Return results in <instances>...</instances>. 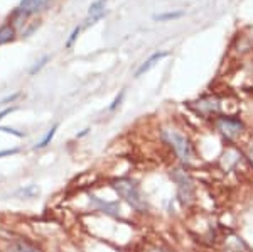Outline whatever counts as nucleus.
I'll use <instances>...</instances> for the list:
<instances>
[{
	"instance_id": "2eb2a0df",
	"label": "nucleus",
	"mask_w": 253,
	"mask_h": 252,
	"mask_svg": "<svg viewBox=\"0 0 253 252\" xmlns=\"http://www.w3.org/2000/svg\"><path fill=\"white\" fill-rule=\"evenodd\" d=\"M19 149H7V151H0V157L3 156H14V154H17Z\"/></svg>"
},
{
	"instance_id": "4468645a",
	"label": "nucleus",
	"mask_w": 253,
	"mask_h": 252,
	"mask_svg": "<svg viewBox=\"0 0 253 252\" xmlns=\"http://www.w3.org/2000/svg\"><path fill=\"white\" fill-rule=\"evenodd\" d=\"M0 132H7V134H12V136L24 137L22 132H17V131H14V129H9V127H0Z\"/></svg>"
},
{
	"instance_id": "9d476101",
	"label": "nucleus",
	"mask_w": 253,
	"mask_h": 252,
	"mask_svg": "<svg viewBox=\"0 0 253 252\" xmlns=\"http://www.w3.org/2000/svg\"><path fill=\"white\" fill-rule=\"evenodd\" d=\"M58 127H59V125H58V124H54V125H52V127H51V129H49V132L46 134V136H44V139H42V141H41V142H39V144H38V146H36V148H38V149H42V148H46V146L49 144V142H51V141H52V137H54V136H56V131H58Z\"/></svg>"
},
{
	"instance_id": "1a4fd4ad",
	"label": "nucleus",
	"mask_w": 253,
	"mask_h": 252,
	"mask_svg": "<svg viewBox=\"0 0 253 252\" xmlns=\"http://www.w3.org/2000/svg\"><path fill=\"white\" fill-rule=\"evenodd\" d=\"M184 15L182 10H170V12H164V14H157L154 15V19L159 20V22H167V20H175V19H181Z\"/></svg>"
},
{
	"instance_id": "f257e3e1",
	"label": "nucleus",
	"mask_w": 253,
	"mask_h": 252,
	"mask_svg": "<svg viewBox=\"0 0 253 252\" xmlns=\"http://www.w3.org/2000/svg\"><path fill=\"white\" fill-rule=\"evenodd\" d=\"M113 188L128 205H132L138 212H144L147 208L145 198L135 181L128 180V178H120V180L113 181Z\"/></svg>"
},
{
	"instance_id": "0eeeda50",
	"label": "nucleus",
	"mask_w": 253,
	"mask_h": 252,
	"mask_svg": "<svg viewBox=\"0 0 253 252\" xmlns=\"http://www.w3.org/2000/svg\"><path fill=\"white\" fill-rule=\"evenodd\" d=\"M7 252H42L39 249L38 246H34V244L31 242H26V241H15L12 242L9 246V249Z\"/></svg>"
},
{
	"instance_id": "7ed1b4c3",
	"label": "nucleus",
	"mask_w": 253,
	"mask_h": 252,
	"mask_svg": "<svg viewBox=\"0 0 253 252\" xmlns=\"http://www.w3.org/2000/svg\"><path fill=\"white\" fill-rule=\"evenodd\" d=\"M216 127L228 139H235L243 131V124L238 119H231V117H221L216 120Z\"/></svg>"
},
{
	"instance_id": "6e6552de",
	"label": "nucleus",
	"mask_w": 253,
	"mask_h": 252,
	"mask_svg": "<svg viewBox=\"0 0 253 252\" xmlns=\"http://www.w3.org/2000/svg\"><path fill=\"white\" fill-rule=\"evenodd\" d=\"M15 36V29L14 26H10V24H5V26L0 27V46L5 43H9V41L14 39Z\"/></svg>"
},
{
	"instance_id": "f03ea898",
	"label": "nucleus",
	"mask_w": 253,
	"mask_h": 252,
	"mask_svg": "<svg viewBox=\"0 0 253 252\" xmlns=\"http://www.w3.org/2000/svg\"><path fill=\"white\" fill-rule=\"evenodd\" d=\"M164 139L167 141V144L174 149V152L177 154L179 159L184 161V162L193 161L194 149H193V146H191V142L187 137H184L182 134H179L177 131H166Z\"/></svg>"
},
{
	"instance_id": "ddd939ff",
	"label": "nucleus",
	"mask_w": 253,
	"mask_h": 252,
	"mask_svg": "<svg viewBox=\"0 0 253 252\" xmlns=\"http://www.w3.org/2000/svg\"><path fill=\"white\" fill-rule=\"evenodd\" d=\"M124 95H125V92H120V95H118L117 99L113 100V103L110 105V110H115V108L118 107V105H120V101H122V99H124Z\"/></svg>"
},
{
	"instance_id": "423d86ee",
	"label": "nucleus",
	"mask_w": 253,
	"mask_h": 252,
	"mask_svg": "<svg viewBox=\"0 0 253 252\" xmlns=\"http://www.w3.org/2000/svg\"><path fill=\"white\" fill-rule=\"evenodd\" d=\"M44 2H46V0H22L17 12H19V14H22V15L36 14V12H39L41 9H42Z\"/></svg>"
},
{
	"instance_id": "f3484780",
	"label": "nucleus",
	"mask_w": 253,
	"mask_h": 252,
	"mask_svg": "<svg viewBox=\"0 0 253 252\" xmlns=\"http://www.w3.org/2000/svg\"><path fill=\"white\" fill-rule=\"evenodd\" d=\"M17 97H19V93H15V95H12V97H7V99L3 100L2 103H9V101H14L15 99H17Z\"/></svg>"
},
{
	"instance_id": "20e7f679",
	"label": "nucleus",
	"mask_w": 253,
	"mask_h": 252,
	"mask_svg": "<svg viewBox=\"0 0 253 252\" xmlns=\"http://www.w3.org/2000/svg\"><path fill=\"white\" fill-rule=\"evenodd\" d=\"M167 56H169V52L167 51H161V52H154L152 56H150L149 59H145L144 63L140 64V66H138V70L135 71V76L138 78V76H142L144 75V73H147L150 70V68H154L156 66V64L159 63V61L161 59H164V58H167Z\"/></svg>"
},
{
	"instance_id": "a211bd4d",
	"label": "nucleus",
	"mask_w": 253,
	"mask_h": 252,
	"mask_svg": "<svg viewBox=\"0 0 253 252\" xmlns=\"http://www.w3.org/2000/svg\"><path fill=\"white\" fill-rule=\"evenodd\" d=\"M250 159L253 162V141H252V146H250Z\"/></svg>"
},
{
	"instance_id": "f8f14e48",
	"label": "nucleus",
	"mask_w": 253,
	"mask_h": 252,
	"mask_svg": "<svg viewBox=\"0 0 253 252\" xmlns=\"http://www.w3.org/2000/svg\"><path fill=\"white\" fill-rule=\"evenodd\" d=\"M80 32H81V27H75L71 32V36H69V39H68V43H66V48H71L73 46V43L76 41V38L80 36Z\"/></svg>"
},
{
	"instance_id": "9b49d317",
	"label": "nucleus",
	"mask_w": 253,
	"mask_h": 252,
	"mask_svg": "<svg viewBox=\"0 0 253 252\" xmlns=\"http://www.w3.org/2000/svg\"><path fill=\"white\" fill-rule=\"evenodd\" d=\"M47 61H49V56H42V58H41V59L38 61V63H36L34 66L31 68V71H29V73H31V76H34L36 73L42 70V68L46 66V63H47Z\"/></svg>"
},
{
	"instance_id": "39448f33",
	"label": "nucleus",
	"mask_w": 253,
	"mask_h": 252,
	"mask_svg": "<svg viewBox=\"0 0 253 252\" xmlns=\"http://www.w3.org/2000/svg\"><path fill=\"white\" fill-rule=\"evenodd\" d=\"M105 5H107V0H96L89 5L88 10V24H95L96 20H100L105 15Z\"/></svg>"
},
{
	"instance_id": "dca6fc26",
	"label": "nucleus",
	"mask_w": 253,
	"mask_h": 252,
	"mask_svg": "<svg viewBox=\"0 0 253 252\" xmlns=\"http://www.w3.org/2000/svg\"><path fill=\"white\" fill-rule=\"evenodd\" d=\"M14 110H15L14 107H10V108H5V110H2V112H0V120H2V119H3V117H5V115H9L10 112H14Z\"/></svg>"
}]
</instances>
